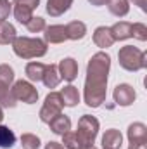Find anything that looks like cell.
Listing matches in <instances>:
<instances>
[{
    "instance_id": "52a82bcc",
    "label": "cell",
    "mask_w": 147,
    "mask_h": 149,
    "mask_svg": "<svg viewBox=\"0 0 147 149\" xmlns=\"http://www.w3.org/2000/svg\"><path fill=\"white\" fill-rule=\"evenodd\" d=\"M112 99L118 106H132L137 99V94H135V88L130 85V83H119L114 87V92H112Z\"/></svg>"
},
{
    "instance_id": "9a60e30c",
    "label": "cell",
    "mask_w": 147,
    "mask_h": 149,
    "mask_svg": "<svg viewBox=\"0 0 147 149\" xmlns=\"http://www.w3.org/2000/svg\"><path fill=\"white\" fill-rule=\"evenodd\" d=\"M49 127H50V130L54 132V134H57V135H64L66 132H69L71 130V120H69V116H66V114H59V116H55L50 123H49Z\"/></svg>"
},
{
    "instance_id": "d590c367",
    "label": "cell",
    "mask_w": 147,
    "mask_h": 149,
    "mask_svg": "<svg viewBox=\"0 0 147 149\" xmlns=\"http://www.w3.org/2000/svg\"><path fill=\"white\" fill-rule=\"evenodd\" d=\"M2 120H3V109L0 108V123H2Z\"/></svg>"
},
{
    "instance_id": "ba28073f",
    "label": "cell",
    "mask_w": 147,
    "mask_h": 149,
    "mask_svg": "<svg viewBox=\"0 0 147 149\" xmlns=\"http://www.w3.org/2000/svg\"><path fill=\"white\" fill-rule=\"evenodd\" d=\"M128 142L130 146H147V127L140 121H135L128 127Z\"/></svg>"
},
{
    "instance_id": "4fadbf2b",
    "label": "cell",
    "mask_w": 147,
    "mask_h": 149,
    "mask_svg": "<svg viewBox=\"0 0 147 149\" xmlns=\"http://www.w3.org/2000/svg\"><path fill=\"white\" fill-rule=\"evenodd\" d=\"M71 5H73V0H49L45 9H47V14H50L52 17H59L64 12H68Z\"/></svg>"
},
{
    "instance_id": "7c38bea8",
    "label": "cell",
    "mask_w": 147,
    "mask_h": 149,
    "mask_svg": "<svg viewBox=\"0 0 147 149\" xmlns=\"http://www.w3.org/2000/svg\"><path fill=\"white\" fill-rule=\"evenodd\" d=\"M123 144V135L119 130L109 128L102 135V149H119Z\"/></svg>"
},
{
    "instance_id": "cb8c5ba5",
    "label": "cell",
    "mask_w": 147,
    "mask_h": 149,
    "mask_svg": "<svg viewBox=\"0 0 147 149\" xmlns=\"http://www.w3.org/2000/svg\"><path fill=\"white\" fill-rule=\"evenodd\" d=\"M16 97L10 92V87H5L0 83V108H14L16 106Z\"/></svg>"
},
{
    "instance_id": "484cf974",
    "label": "cell",
    "mask_w": 147,
    "mask_h": 149,
    "mask_svg": "<svg viewBox=\"0 0 147 149\" xmlns=\"http://www.w3.org/2000/svg\"><path fill=\"white\" fill-rule=\"evenodd\" d=\"M26 28H28V31H31V33H40V31H43V30L47 28V24H45V19H43V17L33 16V17L26 23Z\"/></svg>"
},
{
    "instance_id": "e575fe53",
    "label": "cell",
    "mask_w": 147,
    "mask_h": 149,
    "mask_svg": "<svg viewBox=\"0 0 147 149\" xmlns=\"http://www.w3.org/2000/svg\"><path fill=\"white\" fill-rule=\"evenodd\" d=\"M128 149H147V146H128Z\"/></svg>"
},
{
    "instance_id": "f1b7e54d",
    "label": "cell",
    "mask_w": 147,
    "mask_h": 149,
    "mask_svg": "<svg viewBox=\"0 0 147 149\" xmlns=\"http://www.w3.org/2000/svg\"><path fill=\"white\" fill-rule=\"evenodd\" d=\"M62 146L66 149H80V144H78V139H76V134L74 132H66L64 135H62V142H61Z\"/></svg>"
},
{
    "instance_id": "d6986e66",
    "label": "cell",
    "mask_w": 147,
    "mask_h": 149,
    "mask_svg": "<svg viewBox=\"0 0 147 149\" xmlns=\"http://www.w3.org/2000/svg\"><path fill=\"white\" fill-rule=\"evenodd\" d=\"M45 66H47V64L37 63V61L28 63L26 68H24V73H26V76H28V80H30V81H42L43 73H45Z\"/></svg>"
},
{
    "instance_id": "1f68e13d",
    "label": "cell",
    "mask_w": 147,
    "mask_h": 149,
    "mask_svg": "<svg viewBox=\"0 0 147 149\" xmlns=\"http://www.w3.org/2000/svg\"><path fill=\"white\" fill-rule=\"evenodd\" d=\"M45 149H66L61 142H55V141H50V142H47L45 144Z\"/></svg>"
},
{
    "instance_id": "4dcf8cb0",
    "label": "cell",
    "mask_w": 147,
    "mask_h": 149,
    "mask_svg": "<svg viewBox=\"0 0 147 149\" xmlns=\"http://www.w3.org/2000/svg\"><path fill=\"white\" fill-rule=\"evenodd\" d=\"M14 3H24V5H28L35 10L38 7V3H40V0H14Z\"/></svg>"
},
{
    "instance_id": "4316f807",
    "label": "cell",
    "mask_w": 147,
    "mask_h": 149,
    "mask_svg": "<svg viewBox=\"0 0 147 149\" xmlns=\"http://www.w3.org/2000/svg\"><path fill=\"white\" fill-rule=\"evenodd\" d=\"M21 144L24 149H38L40 148V139L35 134H23L21 135Z\"/></svg>"
},
{
    "instance_id": "5b68a950",
    "label": "cell",
    "mask_w": 147,
    "mask_h": 149,
    "mask_svg": "<svg viewBox=\"0 0 147 149\" xmlns=\"http://www.w3.org/2000/svg\"><path fill=\"white\" fill-rule=\"evenodd\" d=\"M62 108H64V102H62V99H61V94L59 92H50L47 97H45V101H43V106H42V109H40V120L43 121V123H50L55 116H59L61 113H62Z\"/></svg>"
},
{
    "instance_id": "277c9868",
    "label": "cell",
    "mask_w": 147,
    "mask_h": 149,
    "mask_svg": "<svg viewBox=\"0 0 147 149\" xmlns=\"http://www.w3.org/2000/svg\"><path fill=\"white\" fill-rule=\"evenodd\" d=\"M76 139L80 149L83 148H92L95 144L97 134H99V120L92 114H83L78 120V128H76Z\"/></svg>"
},
{
    "instance_id": "8d00e7d4",
    "label": "cell",
    "mask_w": 147,
    "mask_h": 149,
    "mask_svg": "<svg viewBox=\"0 0 147 149\" xmlns=\"http://www.w3.org/2000/svg\"><path fill=\"white\" fill-rule=\"evenodd\" d=\"M83 149H97L95 146H92V148H83Z\"/></svg>"
},
{
    "instance_id": "8992f818",
    "label": "cell",
    "mask_w": 147,
    "mask_h": 149,
    "mask_svg": "<svg viewBox=\"0 0 147 149\" xmlns=\"http://www.w3.org/2000/svg\"><path fill=\"white\" fill-rule=\"evenodd\" d=\"M12 95L16 97V101H21L24 104H35L38 101V90L37 87L26 80H17L12 88H10Z\"/></svg>"
},
{
    "instance_id": "83f0119b",
    "label": "cell",
    "mask_w": 147,
    "mask_h": 149,
    "mask_svg": "<svg viewBox=\"0 0 147 149\" xmlns=\"http://www.w3.org/2000/svg\"><path fill=\"white\" fill-rule=\"evenodd\" d=\"M132 37L140 40V42H146L147 40V26L144 23H133L132 24Z\"/></svg>"
},
{
    "instance_id": "7a4b0ae2",
    "label": "cell",
    "mask_w": 147,
    "mask_h": 149,
    "mask_svg": "<svg viewBox=\"0 0 147 149\" xmlns=\"http://www.w3.org/2000/svg\"><path fill=\"white\" fill-rule=\"evenodd\" d=\"M47 43L45 40L30 37H16L12 42V50L21 59H33V57H43L47 54Z\"/></svg>"
},
{
    "instance_id": "ffe728a7",
    "label": "cell",
    "mask_w": 147,
    "mask_h": 149,
    "mask_svg": "<svg viewBox=\"0 0 147 149\" xmlns=\"http://www.w3.org/2000/svg\"><path fill=\"white\" fill-rule=\"evenodd\" d=\"M16 35V28L14 24L7 23V21H0V45H9L14 42Z\"/></svg>"
},
{
    "instance_id": "6da1fadb",
    "label": "cell",
    "mask_w": 147,
    "mask_h": 149,
    "mask_svg": "<svg viewBox=\"0 0 147 149\" xmlns=\"http://www.w3.org/2000/svg\"><path fill=\"white\" fill-rule=\"evenodd\" d=\"M111 70V57L106 52H97L87 64V78L83 99L88 108H101L107 97V76Z\"/></svg>"
},
{
    "instance_id": "30bf717a",
    "label": "cell",
    "mask_w": 147,
    "mask_h": 149,
    "mask_svg": "<svg viewBox=\"0 0 147 149\" xmlns=\"http://www.w3.org/2000/svg\"><path fill=\"white\" fill-rule=\"evenodd\" d=\"M43 40L45 43H62L68 40V35H66V26L62 24H52V26H47L43 30Z\"/></svg>"
},
{
    "instance_id": "7402d4cb",
    "label": "cell",
    "mask_w": 147,
    "mask_h": 149,
    "mask_svg": "<svg viewBox=\"0 0 147 149\" xmlns=\"http://www.w3.org/2000/svg\"><path fill=\"white\" fill-rule=\"evenodd\" d=\"M14 16L17 19V23L26 26V23L33 17V9L24 3H14Z\"/></svg>"
},
{
    "instance_id": "d4e9b609",
    "label": "cell",
    "mask_w": 147,
    "mask_h": 149,
    "mask_svg": "<svg viewBox=\"0 0 147 149\" xmlns=\"http://www.w3.org/2000/svg\"><path fill=\"white\" fill-rule=\"evenodd\" d=\"M12 81H14V70L9 64H0V83L10 87Z\"/></svg>"
},
{
    "instance_id": "3957f363",
    "label": "cell",
    "mask_w": 147,
    "mask_h": 149,
    "mask_svg": "<svg viewBox=\"0 0 147 149\" xmlns=\"http://www.w3.org/2000/svg\"><path fill=\"white\" fill-rule=\"evenodd\" d=\"M118 63L126 71H140L147 68V56L144 50L133 45H125L118 52Z\"/></svg>"
},
{
    "instance_id": "836d02e7",
    "label": "cell",
    "mask_w": 147,
    "mask_h": 149,
    "mask_svg": "<svg viewBox=\"0 0 147 149\" xmlns=\"http://www.w3.org/2000/svg\"><path fill=\"white\" fill-rule=\"evenodd\" d=\"M92 5H95V7H102V5H106L107 3V0H88Z\"/></svg>"
},
{
    "instance_id": "44dd1931",
    "label": "cell",
    "mask_w": 147,
    "mask_h": 149,
    "mask_svg": "<svg viewBox=\"0 0 147 149\" xmlns=\"http://www.w3.org/2000/svg\"><path fill=\"white\" fill-rule=\"evenodd\" d=\"M107 9L112 16L116 17H123L128 14L130 10V3L128 0H107Z\"/></svg>"
},
{
    "instance_id": "8fae6325",
    "label": "cell",
    "mask_w": 147,
    "mask_h": 149,
    "mask_svg": "<svg viewBox=\"0 0 147 149\" xmlns=\"http://www.w3.org/2000/svg\"><path fill=\"white\" fill-rule=\"evenodd\" d=\"M94 43L101 49H109L114 43V38L111 35V30L107 26H99L94 31Z\"/></svg>"
},
{
    "instance_id": "2e32d148",
    "label": "cell",
    "mask_w": 147,
    "mask_h": 149,
    "mask_svg": "<svg viewBox=\"0 0 147 149\" xmlns=\"http://www.w3.org/2000/svg\"><path fill=\"white\" fill-rule=\"evenodd\" d=\"M42 81L47 88H55L61 83V74H59V70H57L55 64H47L45 66V73H43Z\"/></svg>"
},
{
    "instance_id": "603a6c76",
    "label": "cell",
    "mask_w": 147,
    "mask_h": 149,
    "mask_svg": "<svg viewBox=\"0 0 147 149\" xmlns=\"http://www.w3.org/2000/svg\"><path fill=\"white\" fill-rule=\"evenodd\" d=\"M16 144V134L9 128L0 125V149H10Z\"/></svg>"
},
{
    "instance_id": "f546056e",
    "label": "cell",
    "mask_w": 147,
    "mask_h": 149,
    "mask_svg": "<svg viewBox=\"0 0 147 149\" xmlns=\"http://www.w3.org/2000/svg\"><path fill=\"white\" fill-rule=\"evenodd\" d=\"M12 12V3L7 0H0V21H5Z\"/></svg>"
},
{
    "instance_id": "5bb4252c",
    "label": "cell",
    "mask_w": 147,
    "mask_h": 149,
    "mask_svg": "<svg viewBox=\"0 0 147 149\" xmlns=\"http://www.w3.org/2000/svg\"><path fill=\"white\" fill-rule=\"evenodd\" d=\"M109 30L114 42H121V40L132 38V23H128V21H119V23L112 24Z\"/></svg>"
},
{
    "instance_id": "d6a6232c",
    "label": "cell",
    "mask_w": 147,
    "mask_h": 149,
    "mask_svg": "<svg viewBox=\"0 0 147 149\" xmlns=\"http://www.w3.org/2000/svg\"><path fill=\"white\" fill-rule=\"evenodd\" d=\"M132 2H133L135 5H139L142 10H146V9H147V7H146V5H147V0H132Z\"/></svg>"
},
{
    "instance_id": "e0dca14e",
    "label": "cell",
    "mask_w": 147,
    "mask_h": 149,
    "mask_svg": "<svg viewBox=\"0 0 147 149\" xmlns=\"http://www.w3.org/2000/svg\"><path fill=\"white\" fill-rule=\"evenodd\" d=\"M59 94H61V99H62L64 106H68V108H74L80 102V92L73 85H66L64 88H61Z\"/></svg>"
},
{
    "instance_id": "9c48e42d",
    "label": "cell",
    "mask_w": 147,
    "mask_h": 149,
    "mask_svg": "<svg viewBox=\"0 0 147 149\" xmlns=\"http://www.w3.org/2000/svg\"><path fill=\"white\" fill-rule=\"evenodd\" d=\"M57 70H59V74H61V80L73 81V80H76V76H78V63L74 61L73 57H64L59 63Z\"/></svg>"
},
{
    "instance_id": "ac0fdd59",
    "label": "cell",
    "mask_w": 147,
    "mask_h": 149,
    "mask_svg": "<svg viewBox=\"0 0 147 149\" xmlns=\"http://www.w3.org/2000/svg\"><path fill=\"white\" fill-rule=\"evenodd\" d=\"M66 35L68 40H81L87 35V24L81 21H71L66 24Z\"/></svg>"
}]
</instances>
